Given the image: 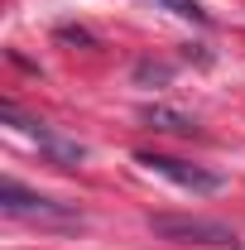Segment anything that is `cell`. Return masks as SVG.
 I'll use <instances>...</instances> for the list:
<instances>
[{
    "instance_id": "52a82bcc",
    "label": "cell",
    "mask_w": 245,
    "mask_h": 250,
    "mask_svg": "<svg viewBox=\"0 0 245 250\" xmlns=\"http://www.w3.org/2000/svg\"><path fill=\"white\" fill-rule=\"evenodd\" d=\"M168 77H173L168 62H154V58H140V62H135V82H140V87H163Z\"/></svg>"
},
{
    "instance_id": "ba28073f",
    "label": "cell",
    "mask_w": 245,
    "mask_h": 250,
    "mask_svg": "<svg viewBox=\"0 0 245 250\" xmlns=\"http://www.w3.org/2000/svg\"><path fill=\"white\" fill-rule=\"evenodd\" d=\"M58 39H67V43H92V34H82V29H58Z\"/></svg>"
},
{
    "instance_id": "277c9868",
    "label": "cell",
    "mask_w": 245,
    "mask_h": 250,
    "mask_svg": "<svg viewBox=\"0 0 245 250\" xmlns=\"http://www.w3.org/2000/svg\"><path fill=\"white\" fill-rule=\"evenodd\" d=\"M135 164H144L149 173L168 178V183L187 188V192H221V173L202 168V164H187V159H173V154H154V149H140Z\"/></svg>"
},
{
    "instance_id": "3957f363",
    "label": "cell",
    "mask_w": 245,
    "mask_h": 250,
    "mask_svg": "<svg viewBox=\"0 0 245 250\" xmlns=\"http://www.w3.org/2000/svg\"><path fill=\"white\" fill-rule=\"evenodd\" d=\"M149 231L173 246H236V231L212 217H149Z\"/></svg>"
},
{
    "instance_id": "6da1fadb",
    "label": "cell",
    "mask_w": 245,
    "mask_h": 250,
    "mask_svg": "<svg viewBox=\"0 0 245 250\" xmlns=\"http://www.w3.org/2000/svg\"><path fill=\"white\" fill-rule=\"evenodd\" d=\"M0 212L15 217V221H39V226H82V217L67 202L43 197V192H29L24 183H15V178L0 183Z\"/></svg>"
},
{
    "instance_id": "7a4b0ae2",
    "label": "cell",
    "mask_w": 245,
    "mask_h": 250,
    "mask_svg": "<svg viewBox=\"0 0 245 250\" xmlns=\"http://www.w3.org/2000/svg\"><path fill=\"white\" fill-rule=\"evenodd\" d=\"M0 121H5V125H15L20 135H29V140H34V145H39V149H43L48 159H53L58 168H77V164L87 159V149H82L77 140L58 135V130H53L48 121H34V116H24L15 101H0Z\"/></svg>"
},
{
    "instance_id": "8992f818",
    "label": "cell",
    "mask_w": 245,
    "mask_h": 250,
    "mask_svg": "<svg viewBox=\"0 0 245 250\" xmlns=\"http://www.w3.org/2000/svg\"><path fill=\"white\" fill-rule=\"evenodd\" d=\"M154 5L168 10V15H178V20H192V24H212V15H207L202 0H154Z\"/></svg>"
},
{
    "instance_id": "5b68a950",
    "label": "cell",
    "mask_w": 245,
    "mask_h": 250,
    "mask_svg": "<svg viewBox=\"0 0 245 250\" xmlns=\"http://www.w3.org/2000/svg\"><path fill=\"white\" fill-rule=\"evenodd\" d=\"M140 121L149 125V130H168V135H192V130H197V121H192L187 111H173V106H144Z\"/></svg>"
}]
</instances>
